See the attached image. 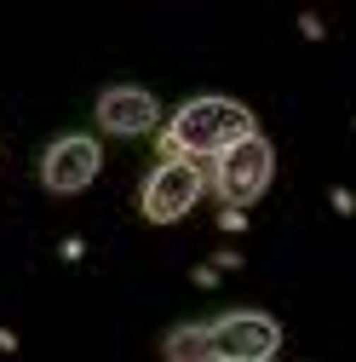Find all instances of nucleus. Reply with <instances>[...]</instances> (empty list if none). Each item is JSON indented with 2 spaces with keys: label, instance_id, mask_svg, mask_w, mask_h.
Returning a JSON list of instances; mask_svg holds the SVG:
<instances>
[{
  "label": "nucleus",
  "instance_id": "1",
  "mask_svg": "<svg viewBox=\"0 0 356 362\" xmlns=\"http://www.w3.org/2000/svg\"><path fill=\"white\" fill-rule=\"evenodd\" d=\"M253 132H259V121L236 98H190V104H178L172 121H167V139L178 144L184 161H218L242 139H253Z\"/></svg>",
  "mask_w": 356,
  "mask_h": 362
},
{
  "label": "nucleus",
  "instance_id": "2",
  "mask_svg": "<svg viewBox=\"0 0 356 362\" xmlns=\"http://www.w3.org/2000/svg\"><path fill=\"white\" fill-rule=\"evenodd\" d=\"M213 185V161H155L144 190H138V213L150 224H178Z\"/></svg>",
  "mask_w": 356,
  "mask_h": 362
},
{
  "label": "nucleus",
  "instance_id": "3",
  "mask_svg": "<svg viewBox=\"0 0 356 362\" xmlns=\"http://www.w3.org/2000/svg\"><path fill=\"white\" fill-rule=\"evenodd\" d=\"M271 178H276V150L264 132H253V139H242L236 150H225L213 161V196L225 202V207H253L264 190H271Z\"/></svg>",
  "mask_w": 356,
  "mask_h": 362
},
{
  "label": "nucleus",
  "instance_id": "4",
  "mask_svg": "<svg viewBox=\"0 0 356 362\" xmlns=\"http://www.w3.org/2000/svg\"><path fill=\"white\" fill-rule=\"evenodd\" d=\"M98 173H104V144L93 132H64V139H52L47 156H40V185L52 196H81Z\"/></svg>",
  "mask_w": 356,
  "mask_h": 362
},
{
  "label": "nucleus",
  "instance_id": "5",
  "mask_svg": "<svg viewBox=\"0 0 356 362\" xmlns=\"http://www.w3.org/2000/svg\"><path fill=\"white\" fill-rule=\"evenodd\" d=\"M282 351V322L271 310H230L213 322V356L218 362H271Z\"/></svg>",
  "mask_w": 356,
  "mask_h": 362
},
{
  "label": "nucleus",
  "instance_id": "6",
  "mask_svg": "<svg viewBox=\"0 0 356 362\" xmlns=\"http://www.w3.org/2000/svg\"><path fill=\"white\" fill-rule=\"evenodd\" d=\"M93 121H98V132H109V139H144V132L161 127V98L150 93V86H104Z\"/></svg>",
  "mask_w": 356,
  "mask_h": 362
},
{
  "label": "nucleus",
  "instance_id": "7",
  "mask_svg": "<svg viewBox=\"0 0 356 362\" xmlns=\"http://www.w3.org/2000/svg\"><path fill=\"white\" fill-rule=\"evenodd\" d=\"M161 351H167V362H218L213 356V322H178Z\"/></svg>",
  "mask_w": 356,
  "mask_h": 362
}]
</instances>
